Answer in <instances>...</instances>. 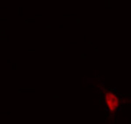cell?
<instances>
[{
    "label": "cell",
    "instance_id": "cell-1",
    "mask_svg": "<svg viewBox=\"0 0 131 124\" xmlns=\"http://www.w3.org/2000/svg\"><path fill=\"white\" fill-rule=\"evenodd\" d=\"M102 98L107 114L109 116H114L121 108L122 98L114 90L109 88L102 90Z\"/></svg>",
    "mask_w": 131,
    "mask_h": 124
}]
</instances>
